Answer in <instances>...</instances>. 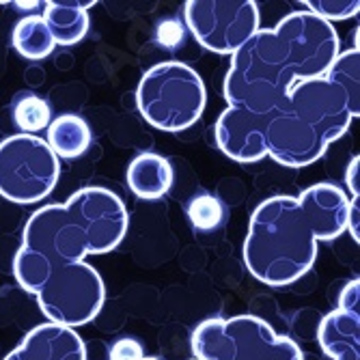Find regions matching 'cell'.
<instances>
[{"label": "cell", "instance_id": "obj_20", "mask_svg": "<svg viewBox=\"0 0 360 360\" xmlns=\"http://www.w3.org/2000/svg\"><path fill=\"white\" fill-rule=\"evenodd\" d=\"M184 35H186V26L179 20H165V22H160L158 24V30H155L158 41L165 46V48L179 46L184 41Z\"/></svg>", "mask_w": 360, "mask_h": 360}, {"label": "cell", "instance_id": "obj_15", "mask_svg": "<svg viewBox=\"0 0 360 360\" xmlns=\"http://www.w3.org/2000/svg\"><path fill=\"white\" fill-rule=\"evenodd\" d=\"M13 48L18 50L20 56L28 60H41L52 54L56 44L50 35L44 18L37 13H30V15H24L13 28Z\"/></svg>", "mask_w": 360, "mask_h": 360}, {"label": "cell", "instance_id": "obj_6", "mask_svg": "<svg viewBox=\"0 0 360 360\" xmlns=\"http://www.w3.org/2000/svg\"><path fill=\"white\" fill-rule=\"evenodd\" d=\"M190 343L199 360H304L296 341L255 315L210 317L196 326Z\"/></svg>", "mask_w": 360, "mask_h": 360}, {"label": "cell", "instance_id": "obj_1", "mask_svg": "<svg viewBox=\"0 0 360 360\" xmlns=\"http://www.w3.org/2000/svg\"><path fill=\"white\" fill-rule=\"evenodd\" d=\"M127 226V207L108 188L89 186L65 203L44 205L22 231L13 259L15 281L35 296L50 323L86 326L100 315L106 287L84 257L115 250Z\"/></svg>", "mask_w": 360, "mask_h": 360}, {"label": "cell", "instance_id": "obj_5", "mask_svg": "<svg viewBox=\"0 0 360 360\" xmlns=\"http://www.w3.org/2000/svg\"><path fill=\"white\" fill-rule=\"evenodd\" d=\"M207 89L203 78L181 60L149 68L136 89V106L149 125L162 132H184L203 117Z\"/></svg>", "mask_w": 360, "mask_h": 360}, {"label": "cell", "instance_id": "obj_8", "mask_svg": "<svg viewBox=\"0 0 360 360\" xmlns=\"http://www.w3.org/2000/svg\"><path fill=\"white\" fill-rule=\"evenodd\" d=\"M184 20L196 44L216 54H236L261 28L252 0H188Z\"/></svg>", "mask_w": 360, "mask_h": 360}, {"label": "cell", "instance_id": "obj_9", "mask_svg": "<svg viewBox=\"0 0 360 360\" xmlns=\"http://www.w3.org/2000/svg\"><path fill=\"white\" fill-rule=\"evenodd\" d=\"M317 341L330 360H360V281H349L339 304L319 323Z\"/></svg>", "mask_w": 360, "mask_h": 360}, {"label": "cell", "instance_id": "obj_3", "mask_svg": "<svg viewBox=\"0 0 360 360\" xmlns=\"http://www.w3.org/2000/svg\"><path fill=\"white\" fill-rule=\"evenodd\" d=\"M349 201L335 184H315L298 196L278 194L259 203L244 240L248 272L270 287H287L311 272L317 244L347 231Z\"/></svg>", "mask_w": 360, "mask_h": 360}, {"label": "cell", "instance_id": "obj_12", "mask_svg": "<svg viewBox=\"0 0 360 360\" xmlns=\"http://www.w3.org/2000/svg\"><path fill=\"white\" fill-rule=\"evenodd\" d=\"M95 7V0H52L44 5V22L56 46H76L84 39L91 26L89 9Z\"/></svg>", "mask_w": 360, "mask_h": 360}, {"label": "cell", "instance_id": "obj_22", "mask_svg": "<svg viewBox=\"0 0 360 360\" xmlns=\"http://www.w3.org/2000/svg\"><path fill=\"white\" fill-rule=\"evenodd\" d=\"M18 7H20V9H24V11H28V9L39 7V3H18Z\"/></svg>", "mask_w": 360, "mask_h": 360}, {"label": "cell", "instance_id": "obj_16", "mask_svg": "<svg viewBox=\"0 0 360 360\" xmlns=\"http://www.w3.org/2000/svg\"><path fill=\"white\" fill-rule=\"evenodd\" d=\"M13 121L22 129V134L37 136L52 123V112L44 97L39 95H22L13 106Z\"/></svg>", "mask_w": 360, "mask_h": 360}, {"label": "cell", "instance_id": "obj_10", "mask_svg": "<svg viewBox=\"0 0 360 360\" xmlns=\"http://www.w3.org/2000/svg\"><path fill=\"white\" fill-rule=\"evenodd\" d=\"M268 115H252L240 108H226L214 127L218 149L240 165H252L266 158Z\"/></svg>", "mask_w": 360, "mask_h": 360}, {"label": "cell", "instance_id": "obj_17", "mask_svg": "<svg viewBox=\"0 0 360 360\" xmlns=\"http://www.w3.org/2000/svg\"><path fill=\"white\" fill-rule=\"evenodd\" d=\"M186 214L194 229H199V231H214L224 218V207L212 194H196L194 199H190Z\"/></svg>", "mask_w": 360, "mask_h": 360}, {"label": "cell", "instance_id": "obj_21", "mask_svg": "<svg viewBox=\"0 0 360 360\" xmlns=\"http://www.w3.org/2000/svg\"><path fill=\"white\" fill-rule=\"evenodd\" d=\"M145 349L136 339H117L110 347V360H143Z\"/></svg>", "mask_w": 360, "mask_h": 360}, {"label": "cell", "instance_id": "obj_13", "mask_svg": "<svg viewBox=\"0 0 360 360\" xmlns=\"http://www.w3.org/2000/svg\"><path fill=\"white\" fill-rule=\"evenodd\" d=\"M127 186L139 199L145 201H155L162 199L173 186L175 173L167 158L160 153H139L127 167Z\"/></svg>", "mask_w": 360, "mask_h": 360}, {"label": "cell", "instance_id": "obj_14", "mask_svg": "<svg viewBox=\"0 0 360 360\" xmlns=\"http://www.w3.org/2000/svg\"><path fill=\"white\" fill-rule=\"evenodd\" d=\"M46 143L56 158H80L91 147V127L78 115H60L48 125Z\"/></svg>", "mask_w": 360, "mask_h": 360}, {"label": "cell", "instance_id": "obj_23", "mask_svg": "<svg viewBox=\"0 0 360 360\" xmlns=\"http://www.w3.org/2000/svg\"><path fill=\"white\" fill-rule=\"evenodd\" d=\"M143 360H160V358H155V356H145Z\"/></svg>", "mask_w": 360, "mask_h": 360}, {"label": "cell", "instance_id": "obj_4", "mask_svg": "<svg viewBox=\"0 0 360 360\" xmlns=\"http://www.w3.org/2000/svg\"><path fill=\"white\" fill-rule=\"evenodd\" d=\"M360 115L358 46L339 52L321 76L298 82L278 108L268 112L266 155L287 169L317 162Z\"/></svg>", "mask_w": 360, "mask_h": 360}, {"label": "cell", "instance_id": "obj_24", "mask_svg": "<svg viewBox=\"0 0 360 360\" xmlns=\"http://www.w3.org/2000/svg\"><path fill=\"white\" fill-rule=\"evenodd\" d=\"M192 360H199V358H192Z\"/></svg>", "mask_w": 360, "mask_h": 360}, {"label": "cell", "instance_id": "obj_11", "mask_svg": "<svg viewBox=\"0 0 360 360\" xmlns=\"http://www.w3.org/2000/svg\"><path fill=\"white\" fill-rule=\"evenodd\" d=\"M3 360H86V345L74 328L48 321L35 326Z\"/></svg>", "mask_w": 360, "mask_h": 360}, {"label": "cell", "instance_id": "obj_7", "mask_svg": "<svg viewBox=\"0 0 360 360\" xmlns=\"http://www.w3.org/2000/svg\"><path fill=\"white\" fill-rule=\"evenodd\" d=\"M60 165L39 136L15 134L0 143V196L15 205L44 201L58 184Z\"/></svg>", "mask_w": 360, "mask_h": 360}, {"label": "cell", "instance_id": "obj_19", "mask_svg": "<svg viewBox=\"0 0 360 360\" xmlns=\"http://www.w3.org/2000/svg\"><path fill=\"white\" fill-rule=\"evenodd\" d=\"M360 160L354 158L352 160V165L347 167V188L349 192L354 194V201L349 203V210H347V229H349V233L354 238V242L358 244L360 242V216H358V203H360V196H358V175H360Z\"/></svg>", "mask_w": 360, "mask_h": 360}, {"label": "cell", "instance_id": "obj_18", "mask_svg": "<svg viewBox=\"0 0 360 360\" xmlns=\"http://www.w3.org/2000/svg\"><path fill=\"white\" fill-rule=\"evenodd\" d=\"M302 7L315 18L333 24L354 18L360 9V3L358 0H309V3H302Z\"/></svg>", "mask_w": 360, "mask_h": 360}, {"label": "cell", "instance_id": "obj_2", "mask_svg": "<svg viewBox=\"0 0 360 360\" xmlns=\"http://www.w3.org/2000/svg\"><path fill=\"white\" fill-rule=\"evenodd\" d=\"M339 56L333 24L309 11H293L272 28H259L231 54L224 76L229 108L268 115L298 82L321 76Z\"/></svg>", "mask_w": 360, "mask_h": 360}]
</instances>
